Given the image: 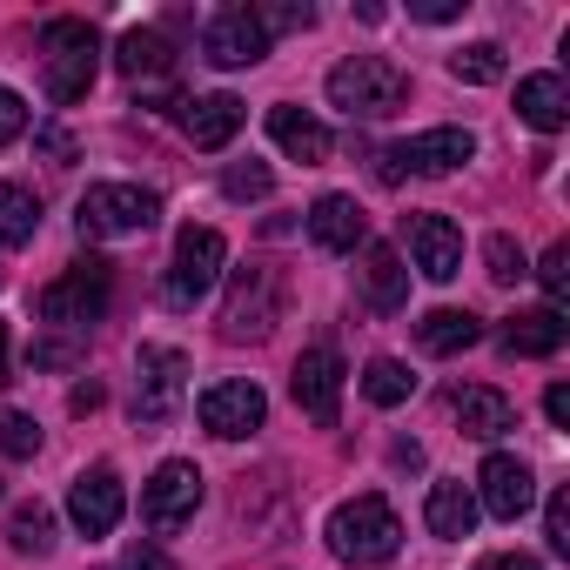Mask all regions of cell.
Instances as JSON below:
<instances>
[{
    "label": "cell",
    "mask_w": 570,
    "mask_h": 570,
    "mask_svg": "<svg viewBox=\"0 0 570 570\" xmlns=\"http://www.w3.org/2000/svg\"><path fill=\"white\" fill-rule=\"evenodd\" d=\"M410 101V75L390 55H350L330 68V108H343L350 121H383Z\"/></svg>",
    "instance_id": "obj_1"
},
{
    "label": "cell",
    "mask_w": 570,
    "mask_h": 570,
    "mask_svg": "<svg viewBox=\"0 0 570 570\" xmlns=\"http://www.w3.org/2000/svg\"><path fill=\"white\" fill-rule=\"evenodd\" d=\"M323 537H330V550H336L343 563H356V570L390 563V557L403 550V523H396V510H390L383 497H350V503H336Z\"/></svg>",
    "instance_id": "obj_2"
},
{
    "label": "cell",
    "mask_w": 570,
    "mask_h": 570,
    "mask_svg": "<svg viewBox=\"0 0 570 570\" xmlns=\"http://www.w3.org/2000/svg\"><path fill=\"white\" fill-rule=\"evenodd\" d=\"M41 55H48V101H61V108L88 101V88L101 75V35L88 21L61 14V21L41 28Z\"/></svg>",
    "instance_id": "obj_3"
},
{
    "label": "cell",
    "mask_w": 570,
    "mask_h": 570,
    "mask_svg": "<svg viewBox=\"0 0 570 570\" xmlns=\"http://www.w3.org/2000/svg\"><path fill=\"white\" fill-rule=\"evenodd\" d=\"M75 222H81L88 242H101V235H141V228L161 222V195L155 188H135V181H95L81 195Z\"/></svg>",
    "instance_id": "obj_4"
},
{
    "label": "cell",
    "mask_w": 570,
    "mask_h": 570,
    "mask_svg": "<svg viewBox=\"0 0 570 570\" xmlns=\"http://www.w3.org/2000/svg\"><path fill=\"white\" fill-rule=\"evenodd\" d=\"M222 262H228V242L215 235V228H181L175 235V262H168V275H161V303L168 309H195L208 289H215V275H222Z\"/></svg>",
    "instance_id": "obj_5"
},
{
    "label": "cell",
    "mask_w": 570,
    "mask_h": 570,
    "mask_svg": "<svg viewBox=\"0 0 570 570\" xmlns=\"http://www.w3.org/2000/svg\"><path fill=\"white\" fill-rule=\"evenodd\" d=\"M108 289H115L108 262H101V255H81L61 282H48V289H41V323H55V330H88V323H101Z\"/></svg>",
    "instance_id": "obj_6"
},
{
    "label": "cell",
    "mask_w": 570,
    "mask_h": 570,
    "mask_svg": "<svg viewBox=\"0 0 570 570\" xmlns=\"http://www.w3.org/2000/svg\"><path fill=\"white\" fill-rule=\"evenodd\" d=\"M188 396V356L168 350V343H148L135 356V416L141 423H168Z\"/></svg>",
    "instance_id": "obj_7"
},
{
    "label": "cell",
    "mask_w": 570,
    "mask_h": 570,
    "mask_svg": "<svg viewBox=\"0 0 570 570\" xmlns=\"http://www.w3.org/2000/svg\"><path fill=\"white\" fill-rule=\"evenodd\" d=\"M195 416H202V430H208V436H222V443H242V436H255V430L268 423V396H262L255 383L228 376V383H208V390H202Z\"/></svg>",
    "instance_id": "obj_8"
},
{
    "label": "cell",
    "mask_w": 570,
    "mask_h": 570,
    "mask_svg": "<svg viewBox=\"0 0 570 570\" xmlns=\"http://www.w3.org/2000/svg\"><path fill=\"white\" fill-rule=\"evenodd\" d=\"M202 55H208L215 68H255V61L268 55V35H262V21H255V0H228V8L208 14Z\"/></svg>",
    "instance_id": "obj_9"
},
{
    "label": "cell",
    "mask_w": 570,
    "mask_h": 570,
    "mask_svg": "<svg viewBox=\"0 0 570 570\" xmlns=\"http://www.w3.org/2000/svg\"><path fill=\"white\" fill-rule=\"evenodd\" d=\"M476 155V135L470 128H430V135H410L396 148H383V181H396L403 168L410 175H450Z\"/></svg>",
    "instance_id": "obj_10"
},
{
    "label": "cell",
    "mask_w": 570,
    "mask_h": 570,
    "mask_svg": "<svg viewBox=\"0 0 570 570\" xmlns=\"http://www.w3.org/2000/svg\"><path fill=\"white\" fill-rule=\"evenodd\" d=\"M343 376H350V370H343V356H336L330 343L303 350V356H296V370H289L296 410H303L309 423H323V430H330V423L343 416Z\"/></svg>",
    "instance_id": "obj_11"
},
{
    "label": "cell",
    "mask_w": 570,
    "mask_h": 570,
    "mask_svg": "<svg viewBox=\"0 0 570 570\" xmlns=\"http://www.w3.org/2000/svg\"><path fill=\"white\" fill-rule=\"evenodd\" d=\"M275 316H282V282H275V268H242L235 289H228V303H222V330L235 343H248V336H268Z\"/></svg>",
    "instance_id": "obj_12"
},
{
    "label": "cell",
    "mask_w": 570,
    "mask_h": 570,
    "mask_svg": "<svg viewBox=\"0 0 570 570\" xmlns=\"http://www.w3.org/2000/svg\"><path fill=\"white\" fill-rule=\"evenodd\" d=\"M537 503V476H530V463L523 456H483V470H476V510H490L497 523H517L523 510Z\"/></svg>",
    "instance_id": "obj_13"
},
{
    "label": "cell",
    "mask_w": 570,
    "mask_h": 570,
    "mask_svg": "<svg viewBox=\"0 0 570 570\" xmlns=\"http://www.w3.org/2000/svg\"><path fill=\"white\" fill-rule=\"evenodd\" d=\"M202 510V470L195 463H161L155 476H148V490H141V517L155 523V530H181L188 517Z\"/></svg>",
    "instance_id": "obj_14"
},
{
    "label": "cell",
    "mask_w": 570,
    "mask_h": 570,
    "mask_svg": "<svg viewBox=\"0 0 570 570\" xmlns=\"http://www.w3.org/2000/svg\"><path fill=\"white\" fill-rule=\"evenodd\" d=\"M121 510H128V490H121V476H115L108 463H95V470L75 476V490H68V523H75L81 537H108V530L121 523Z\"/></svg>",
    "instance_id": "obj_15"
},
{
    "label": "cell",
    "mask_w": 570,
    "mask_h": 570,
    "mask_svg": "<svg viewBox=\"0 0 570 570\" xmlns=\"http://www.w3.org/2000/svg\"><path fill=\"white\" fill-rule=\"evenodd\" d=\"M403 235H410V262H416L430 282H450V275L463 268V228H456L450 215H410Z\"/></svg>",
    "instance_id": "obj_16"
},
{
    "label": "cell",
    "mask_w": 570,
    "mask_h": 570,
    "mask_svg": "<svg viewBox=\"0 0 570 570\" xmlns=\"http://www.w3.org/2000/svg\"><path fill=\"white\" fill-rule=\"evenodd\" d=\"M309 242L330 248V255H356V248L370 242V215H363V202H356V195H323V202L309 208Z\"/></svg>",
    "instance_id": "obj_17"
},
{
    "label": "cell",
    "mask_w": 570,
    "mask_h": 570,
    "mask_svg": "<svg viewBox=\"0 0 570 570\" xmlns=\"http://www.w3.org/2000/svg\"><path fill=\"white\" fill-rule=\"evenodd\" d=\"M268 141L282 148V155H289V161H303V168H316V161H330V128L309 115V108H289V101H282V108H268Z\"/></svg>",
    "instance_id": "obj_18"
},
{
    "label": "cell",
    "mask_w": 570,
    "mask_h": 570,
    "mask_svg": "<svg viewBox=\"0 0 570 570\" xmlns=\"http://www.w3.org/2000/svg\"><path fill=\"white\" fill-rule=\"evenodd\" d=\"M188 115H181V128H188V141L195 148H228L235 135H242V121H248V108L228 95V88H215V95H195V101H181Z\"/></svg>",
    "instance_id": "obj_19"
},
{
    "label": "cell",
    "mask_w": 570,
    "mask_h": 570,
    "mask_svg": "<svg viewBox=\"0 0 570 570\" xmlns=\"http://www.w3.org/2000/svg\"><path fill=\"white\" fill-rule=\"evenodd\" d=\"M363 296H370V309H403L410 303V268L390 242H363Z\"/></svg>",
    "instance_id": "obj_20"
},
{
    "label": "cell",
    "mask_w": 570,
    "mask_h": 570,
    "mask_svg": "<svg viewBox=\"0 0 570 570\" xmlns=\"http://www.w3.org/2000/svg\"><path fill=\"white\" fill-rule=\"evenodd\" d=\"M517 115H523L537 135H557V128L570 121V88H563V75H523V81H517Z\"/></svg>",
    "instance_id": "obj_21"
},
{
    "label": "cell",
    "mask_w": 570,
    "mask_h": 570,
    "mask_svg": "<svg viewBox=\"0 0 570 570\" xmlns=\"http://www.w3.org/2000/svg\"><path fill=\"white\" fill-rule=\"evenodd\" d=\"M563 336H570V323H563L557 309H517V316L503 323V350H510V356H557Z\"/></svg>",
    "instance_id": "obj_22"
},
{
    "label": "cell",
    "mask_w": 570,
    "mask_h": 570,
    "mask_svg": "<svg viewBox=\"0 0 570 570\" xmlns=\"http://www.w3.org/2000/svg\"><path fill=\"white\" fill-rule=\"evenodd\" d=\"M456 423H463V436L497 443L503 430H517V403L503 390H456Z\"/></svg>",
    "instance_id": "obj_23"
},
{
    "label": "cell",
    "mask_w": 570,
    "mask_h": 570,
    "mask_svg": "<svg viewBox=\"0 0 570 570\" xmlns=\"http://www.w3.org/2000/svg\"><path fill=\"white\" fill-rule=\"evenodd\" d=\"M423 523H430L436 537H450V543H456V537H470V530H476V490H470V483H456V476H450V483H430Z\"/></svg>",
    "instance_id": "obj_24"
},
{
    "label": "cell",
    "mask_w": 570,
    "mask_h": 570,
    "mask_svg": "<svg viewBox=\"0 0 570 570\" xmlns=\"http://www.w3.org/2000/svg\"><path fill=\"white\" fill-rule=\"evenodd\" d=\"M476 336H483V323H476L470 309H430V316L416 323L423 356H463V350H476Z\"/></svg>",
    "instance_id": "obj_25"
},
{
    "label": "cell",
    "mask_w": 570,
    "mask_h": 570,
    "mask_svg": "<svg viewBox=\"0 0 570 570\" xmlns=\"http://www.w3.org/2000/svg\"><path fill=\"white\" fill-rule=\"evenodd\" d=\"M115 68L141 88V81H161L168 75V41L155 35V28H128L121 41H115Z\"/></svg>",
    "instance_id": "obj_26"
},
{
    "label": "cell",
    "mask_w": 570,
    "mask_h": 570,
    "mask_svg": "<svg viewBox=\"0 0 570 570\" xmlns=\"http://www.w3.org/2000/svg\"><path fill=\"white\" fill-rule=\"evenodd\" d=\"M41 235V202L21 181H0V248H28Z\"/></svg>",
    "instance_id": "obj_27"
},
{
    "label": "cell",
    "mask_w": 570,
    "mask_h": 570,
    "mask_svg": "<svg viewBox=\"0 0 570 570\" xmlns=\"http://www.w3.org/2000/svg\"><path fill=\"white\" fill-rule=\"evenodd\" d=\"M410 390H416V376H410L396 356H376V363L363 370V396H370L376 410H396V403H410Z\"/></svg>",
    "instance_id": "obj_28"
},
{
    "label": "cell",
    "mask_w": 570,
    "mask_h": 570,
    "mask_svg": "<svg viewBox=\"0 0 570 570\" xmlns=\"http://www.w3.org/2000/svg\"><path fill=\"white\" fill-rule=\"evenodd\" d=\"M450 75L470 81V88H490V81H503V48L497 41H470V48L450 55Z\"/></svg>",
    "instance_id": "obj_29"
},
{
    "label": "cell",
    "mask_w": 570,
    "mask_h": 570,
    "mask_svg": "<svg viewBox=\"0 0 570 570\" xmlns=\"http://www.w3.org/2000/svg\"><path fill=\"white\" fill-rule=\"evenodd\" d=\"M8 537H14V550L48 557V550H55V510H48V503H21L14 523H8Z\"/></svg>",
    "instance_id": "obj_30"
},
{
    "label": "cell",
    "mask_w": 570,
    "mask_h": 570,
    "mask_svg": "<svg viewBox=\"0 0 570 570\" xmlns=\"http://www.w3.org/2000/svg\"><path fill=\"white\" fill-rule=\"evenodd\" d=\"M255 21H262V35L275 41V35L309 28V21H316V8H309V0H255Z\"/></svg>",
    "instance_id": "obj_31"
},
{
    "label": "cell",
    "mask_w": 570,
    "mask_h": 570,
    "mask_svg": "<svg viewBox=\"0 0 570 570\" xmlns=\"http://www.w3.org/2000/svg\"><path fill=\"white\" fill-rule=\"evenodd\" d=\"M41 450V423L28 410H0V456H35Z\"/></svg>",
    "instance_id": "obj_32"
},
{
    "label": "cell",
    "mask_w": 570,
    "mask_h": 570,
    "mask_svg": "<svg viewBox=\"0 0 570 570\" xmlns=\"http://www.w3.org/2000/svg\"><path fill=\"white\" fill-rule=\"evenodd\" d=\"M268 188H275V175H268L262 161H235V168L222 175V195H228V202H262Z\"/></svg>",
    "instance_id": "obj_33"
},
{
    "label": "cell",
    "mask_w": 570,
    "mask_h": 570,
    "mask_svg": "<svg viewBox=\"0 0 570 570\" xmlns=\"http://www.w3.org/2000/svg\"><path fill=\"white\" fill-rule=\"evenodd\" d=\"M483 262H490V282H523V275H530L517 235H490V242H483Z\"/></svg>",
    "instance_id": "obj_34"
},
{
    "label": "cell",
    "mask_w": 570,
    "mask_h": 570,
    "mask_svg": "<svg viewBox=\"0 0 570 570\" xmlns=\"http://www.w3.org/2000/svg\"><path fill=\"white\" fill-rule=\"evenodd\" d=\"M537 275H543V296H550L543 309H557V316H563V296H570V242H557V248L543 255V268H537Z\"/></svg>",
    "instance_id": "obj_35"
},
{
    "label": "cell",
    "mask_w": 570,
    "mask_h": 570,
    "mask_svg": "<svg viewBox=\"0 0 570 570\" xmlns=\"http://www.w3.org/2000/svg\"><path fill=\"white\" fill-rule=\"evenodd\" d=\"M543 537H550V550H570V497L563 490H550V503H543Z\"/></svg>",
    "instance_id": "obj_36"
},
{
    "label": "cell",
    "mask_w": 570,
    "mask_h": 570,
    "mask_svg": "<svg viewBox=\"0 0 570 570\" xmlns=\"http://www.w3.org/2000/svg\"><path fill=\"white\" fill-rule=\"evenodd\" d=\"M28 135V101L14 88H0V141H21Z\"/></svg>",
    "instance_id": "obj_37"
},
{
    "label": "cell",
    "mask_w": 570,
    "mask_h": 570,
    "mask_svg": "<svg viewBox=\"0 0 570 570\" xmlns=\"http://www.w3.org/2000/svg\"><path fill=\"white\" fill-rule=\"evenodd\" d=\"M121 570H175V563H168L155 543H128V550H121Z\"/></svg>",
    "instance_id": "obj_38"
},
{
    "label": "cell",
    "mask_w": 570,
    "mask_h": 570,
    "mask_svg": "<svg viewBox=\"0 0 570 570\" xmlns=\"http://www.w3.org/2000/svg\"><path fill=\"white\" fill-rule=\"evenodd\" d=\"M410 14H416V21H430V28H443V21H456V14H463V0H416Z\"/></svg>",
    "instance_id": "obj_39"
},
{
    "label": "cell",
    "mask_w": 570,
    "mask_h": 570,
    "mask_svg": "<svg viewBox=\"0 0 570 570\" xmlns=\"http://www.w3.org/2000/svg\"><path fill=\"white\" fill-rule=\"evenodd\" d=\"M543 410H550L557 430H570V383H550V390H543Z\"/></svg>",
    "instance_id": "obj_40"
},
{
    "label": "cell",
    "mask_w": 570,
    "mask_h": 570,
    "mask_svg": "<svg viewBox=\"0 0 570 570\" xmlns=\"http://www.w3.org/2000/svg\"><path fill=\"white\" fill-rule=\"evenodd\" d=\"M35 363L41 370H68L75 363V343H35Z\"/></svg>",
    "instance_id": "obj_41"
},
{
    "label": "cell",
    "mask_w": 570,
    "mask_h": 570,
    "mask_svg": "<svg viewBox=\"0 0 570 570\" xmlns=\"http://www.w3.org/2000/svg\"><path fill=\"white\" fill-rule=\"evenodd\" d=\"M476 570H543V563H537V557H523V550H517V557H483V563H476Z\"/></svg>",
    "instance_id": "obj_42"
},
{
    "label": "cell",
    "mask_w": 570,
    "mask_h": 570,
    "mask_svg": "<svg viewBox=\"0 0 570 570\" xmlns=\"http://www.w3.org/2000/svg\"><path fill=\"white\" fill-rule=\"evenodd\" d=\"M41 148H48V155H55V161H68V155H75V141H68V135H61V128H48V135H41Z\"/></svg>",
    "instance_id": "obj_43"
},
{
    "label": "cell",
    "mask_w": 570,
    "mask_h": 570,
    "mask_svg": "<svg viewBox=\"0 0 570 570\" xmlns=\"http://www.w3.org/2000/svg\"><path fill=\"white\" fill-rule=\"evenodd\" d=\"M75 410H81V416H88V410H101V390H95V383H81V390H75Z\"/></svg>",
    "instance_id": "obj_44"
},
{
    "label": "cell",
    "mask_w": 570,
    "mask_h": 570,
    "mask_svg": "<svg viewBox=\"0 0 570 570\" xmlns=\"http://www.w3.org/2000/svg\"><path fill=\"white\" fill-rule=\"evenodd\" d=\"M0 383H14V376H8V323H0Z\"/></svg>",
    "instance_id": "obj_45"
}]
</instances>
